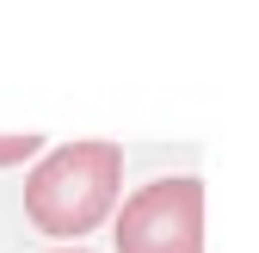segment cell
Instances as JSON below:
<instances>
[{
	"label": "cell",
	"instance_id": "cell-1",
	"mask_svg": "<svg viewBox=\"0 0 259 253\" xmlns=\"http://www.w3.org/2000/svg\"><path fill=\"white\" fill-rule=\"evenodd\" d=\"M117 185H123V154L117 142H62L50 148L25 179V216L37 223L44 235H93L111 216L117 204Z\"/></svg>",
	"mask_w": 259,
	"mask_h": 253
},
{
	"label": "cell",
	"instance_id": "cell-2",
	"mask_svg": "<svg viewBox=\"0 0 259 253\" xmlns=\"http://www.w3.org/2000/svg\"><path fill=\"white\" fill-rule=\"evenodd\" d=\"M117 253H204V179L173 173L117 210Z\"/></svg>",
	"mask_w": 259,
	"mask_h": 253
},
{
	"label": "cell",
	"instance_id": "cell-3",
	"mask_svg": "<svg viewBox=\"0 0 259 253\" xmlns=\"http://www.w3.org/2000/svg\"><path fill=\"white\" fill-rule=\"evenodd\" d=\"M37 148H44V136H31V130H19V136H0V167H19V161H31Z\"/></svg>",
	"mask_w": 259,
	"mask_h": 253
},
{
	"label": "cell",
	"instance_id": "cell-4",
	"mask_svg": "<svg viewBox=\"0 0 259 253\" xmlns=\"http://www.w3.org/2000/svg\"><path fill=\"white\" fill-rule=\"evenodd\" d=\"M62 253H80V247H62Z\"/></svg>",
	"mask_w": 259,
	"mask_h": 253
}]
</instances>
